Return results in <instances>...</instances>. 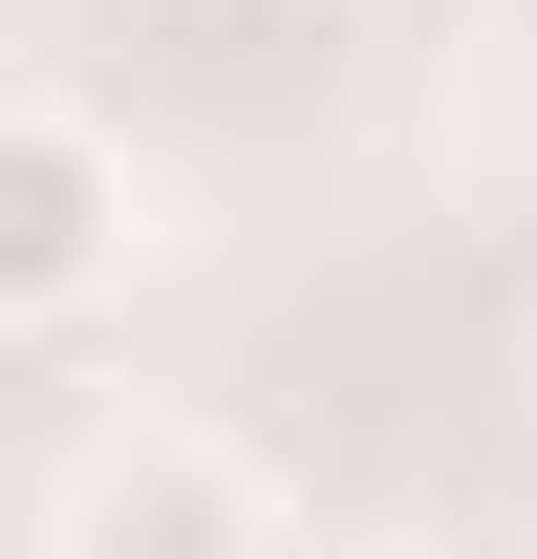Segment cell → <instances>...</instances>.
<instances>
[{
    "instance_id": "obj_1",
    "label": "cell",
    "mask_w": 537,
    "mask_h": 559,
    "mask_svg": "<svg viewBox=\"0 0 537 559\" xmlns=\"http://www.w3.org/2000/svg\"><path fill=\"white\" fill-rule=\"evenodd\" d=\"M130 237H151L130 151L86 108H44V86H0V323H86L130 280Z\"/></svg>"
},
{
    "instance_id": "obj_2",
    "label": "cell",
    "mask_w": 537,
    "mask_h": 559,
    "mask_svg": "<svg viewBox=\"0 0 537 559\" xmlns=\"http://www.w3.org/2000/svg\"><path fill=\"white\" fill-rule=\"evenodd\" d=\"M44 538L65 559H259L279 538V474L237 430H86L44 474Z\"/></svg>"
}]
</instances>
